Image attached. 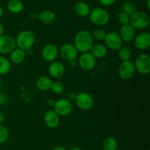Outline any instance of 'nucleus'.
I'll return each instance as SVG.
<instances>
[{"instance_id":"24","label":"nucleus","mask_w":150,"mask_h":150,"mask_svg":"<svg viewBox=\"0 0 150 150\" xmlns=\"http://www.w3.org/2000/svg\"><path fill=\"white\" fill-rule=\"evenodd\" d=\"M122 11L131 16L137 11V7L134 1L131 0H126L122 4Z\"/></svg>"},{"instance_id":"3","label":"nucleus","mask_w":150,"mask_h":150,"mask_svg":"<svg viewBox=\"0 0 150 150\" xmlns=\"http://www.w3.org/2000/svg\"><path fill=\"white\" fill-rule=\"evenodd\" d=\"M149 15L144 11H136L130 16V24L138 30H143L149 26Z\"/></svg>"},{"instance_id":"39","label":"nucleus","mask_w":150,"mask_h":150,"mask_svg":"<svg viewBox=\"0 0 150 150\" xmlns=\"http://www.w3.org/2000/svg\"><path fill=\"white\" fill-rule=\"evenodd\" d=\"M3 15H4V10H3V7L0 5V19L2 18Z\"/></svg>"},{"instance_id":"44","label":"nucleus","mask_w":150,"mask_h":150,"mask_svg":"<svg viewBox=\"0 0 150 150\" xmlns=\"http://www.w3.org/2000/svg\"><path fill=\"white\" fill-rule=\"evenodd\" d=\"M148 150H149V149H148Z\"/></svg>"},{"instance_id":"37","label":"nucleus","mask_w":150,"mask_h":150,"mask_svg":"<svg viewBox=\"0 0 150 150\" xmlns=\"http://www.w3.org/2000/svg\"><path fill=\"white\" fill-rule=\"evenodd\" d=\"M52 150H67V149L62 146H56V147H54Z\"/></svg>"},{"instance_id":"2","label":"nucleus","mask_w":150,"mask_h":150,"mask_svg":"<svg viewBox=\"0 0 150 150\" xmlns=\"http://www.w3.org/2000/svg\"><path fill=\"white\" fill-rule=\"evenodd\" d=\"M35 42V35L30 30H23L17 35L16 39V46L23 51H29Z\"/></svg>"},{"instance_id":"8","label":"nucleus","mask_w":150,"mask_h":150,"mask_svg":"<svg viewBox=\"0 0 150 150\" xmlns=\"http://www.w3.org/2000/svg\"><path fill=\"white\" fill-rule=\"evenodd\" d=\"M75 102H76V105L80 109L83 110V111H88V110L91 109L94 104L92 97L89 93L85 92L77 94Z\"/></svg>"},{"instance_id":"26","label":"nucleus","mask_w":150,"mask_h":150,"mask_svg":"<svg viewBox=\"0 0 150 150\" xmlns=\"http://www.w3.org/2000/svg\"><path fill=\"white\" fill-rule=\"evenodd\" d=\"M11 68L10 60L4 56H0V75H6Z\"/></svg>"},{"instance_id":"29","label":"nucleus","mask_w":150,"mask_h":150,"mask_svg":"<svg viewBox=\"0 0 150 150\" xmlns=\"http://www.w3.org/2000/svg\"><path fill=\"white\" fill-rule=\"evenodd\" d=\"M51 90L53 93L56 95H60L62 93L64 90V86L62 82L60 81H54L51 84Z\"/></svg>"},{"instance_id":"21","label":"nucleus","mask_w":150,"mask_h":150,"mask_svg":"<svg viewBox=\"0 0 150 150\" xmlns=\"http://www.w3.org/2000/svg\"><path fill=\"white\" fill-rule=\"evenodd\" d=\"M74 11L81 17H86L90 13V7L83 1H79L74 5Z\"/></svg>"},{"instance_id":"1","label":"nucleus","mask_w":150,"mask_h":150,"mask_svg":"<svg viewBox=\"0 0 150 150\" xmlns=\"http://www.w3.org/2000/svg\"><path fill=\"white\" fill-rule=\"evenodd\" d=\"M94 40L92 33L87 30H81L78 32L74 38V46L80 53L89 52L94 45Z\"/></svg>"},{"instance_id":"30","label":"nucleus","mask_w":150,"mask_h":150,"mask_svg":"<svg viewBox=\"0 0 150 150\" xmlns=\"http://www.w3.org/2000/svg\"><path fill=\"white\" fill-rule=\"evenodd\" d=\"M117 18H118L119 23L122 25V26L130 23V16H129L128 14H127V13H124L122 11H121L119 13Z\"/></svg>"},{"instance_id":"42","label":"nucleus","mask_w":150,"mask_h":150,"mask_svg":"<svg viewBox=\"0 0 150 150\" xmlns=\"http://www.w3.org/2000/svg\"><path fill=\"white\" fill-rule=\"evenodd\" d=\"M1 84H2V82H1V79H0V89H1Z\"/></svg>"},{"instance_id":"41","label":"nucleus","mask_w":150,"mask_h":150,"mask_svg":"<svg viewBox=\"0 0 150 150\" xmlns=\"http://www.w3.org/2000/svg\"><path fill=\"white\" fill-rule=\"evenodd\" d=\"M150 0H147V9L148 10H150Z\"/></svg>"},{"instance_id":"14","label":"nucleus","mask_w":150,"mask_h":150,"mask_svg":"<svg viewBox=\"0 0 150 150\" xmlns=\"http://www.w3.org/2000/svg\"><path fill=\"white\" fill-rule=\"evenodd\" d=\"M134 45L137 49L146 50L150 46V35L149 32H142L136 35L134 39Z\"/></svg>"},{"instance_id":"43","label":"nucleus","mask_w":150,"mask_h":150,"mask_svg":"<svg viewBox=\"0 0 150 150\" xmlns=\"http://www.w3.org/2000/svg\"><path fill=\"white\" fill-rule=\"evenodd\" d=\"M125 150H127V149H125Z\"/></svg>"},{"instance_id":"32","label":"nucleus","mask_w":150,"mask_h":150,"mask_svg":"<svg viewBox=\"0 0 150 150\" xmlns=\"http://www.w3.org/2000/svg\"><path fill=\"white\" fill-rule=\"evenodd\" d=\"M100 4L105 7H109L115 3L116 0H99Z\"/></svg>"},{"instance_id":"34","label":"nucleus","mask_w":150,"mask_h":150,"mask_svg":"<svg viewBox=\"0 0 150 150\" xmlns=\"http://www.w3.org/2000/svg\"><path fill=\"white\" fill-rule=\"evenodd\" d=\"M56 101L53 99H48L46 100V105L50 108H54V104H55Z\"/></svg>"},{"instance_id":"6","label":"nucleus","mask_w":150,"mask_h":150,"mask_svg":"<svg viewBox=\"0 0 150 150\" xmlns=\"http://www.w3.org/2000/svg\"><path fill=\"white\" fill-rule=\"evenodd\" d=\"M59 54L61 55L62 59L65 61L71 62L75 61L78 58L79 51L72 43H64L60 47Z\"/></svg>"},{"instance_id":"11","label":"nucleus","mask_w":150,"mask_h":150,"mask_svg":"<svg viewBox=\"0 0 150 150\" xmlns=\"http://www.w3.org/2000/svg\"><path fill=\"white\" fill-rule=\"evenodd\" d=\"M104 41H105V46L114 51H118L122 46V40L120 35L117 32H111L106 33Z\"/></svg>"},{"instance_id":"31","label":"nucleus","mask_w":150,"mask_h":150,"mask_svg":"<svg viewBox=\"0 0 150 150\" xmlns=\"http://www.w3.org/2000/svg\"><path fill=\"white\" fill-rule=\"evenodd\" d=\"M8 130L3 125H0V144L5 143L8 140Z\"/></svg>"},{"instance_id":"17","label":"nucleus","mask_w":150,"mask_h":150,"mask_svg":"<svg viewBox=\"0 0 150 150\" xmlns=\"http://www.w3.org/2000/svg\"><path fill=\"white\" fill-rule=\"evenodd\" d=\"M44 122H45V125L49 128H56L59 124V117L54 110H49L45 113Z\"/></svg>"},{"instance_id":"20","label":"nucleus","mask_w":150,"mask_h":150,"mask_svg":"<svg viewBox=\"0 0 150 150\" xmlns=\"http://www.w3.org/2000/svg\"><path fill=\"white\" fill-rule=\"evenodd\" d=\"M52 80L47 76H40L36 81V87L40 91H48L51 89Z\"/></svg>"},{"instance_id":"10","label":"nucleus","mask_w":150,"mask_h":150,"mask_svg":"<svg viewBox=\"0 0 150 150\" xmlns=\"http://www.w3.org/2000/svg\"><path fill=\"white\" fill-rule=\"evenodd\" d=\"M79 64L84 71H90L93 70L96 65V59L90 52L82 53L79 57Z\"/></svg>"},{"instance_id":"40","label":"nucleus","mask_w":150,"mask_h":150,"mask_svg":"<svg viewBox=\"0 0 150 150\" xmlns=\"http://www.w3.org/2000/svg\"><path fill=\"white\" fill-rule=\"evenodd\" d=\"M70 150H82L81 149L80 147H79V146H73V147L70 148Z\"/></svg>"},{"instance_id":"4","label":"nucleus","mask_w":150,"mask_h":150,"mask_svg":"<svg viewBox=\"0 0 150 150\" xmlns=\"http://www.w3.org/2000/svg\"><path fill=\"white\" fill-rule=\"evenodd\" d=\"M89 16L91 22L97 26H105L109 22V13L106 10L101 7H96L91 10Z\"/></svg>"},{"instance_id":"15","label":"nucleus","mask_w":150,"mask_h":150,"mask_svg":"<svg viewBox=\"0 0 150 150\" xmlns=\"http://www.w3.org/2000/svg\"><path fill=\"white\" fill-rule=\"evenodd\" d=\"M119 35H120L122 42H130L133 40H134L135 38H136V29L130 23L124 25L120 29Z\"/></svg>"},{"instance_id":"18","label":"nucleus","mask_w":150,"mask_h":150,"mask_svg":"<svg viewBox=\"0 0 150 150\" xmlns=\"http://www.w3.org/2000/svg\"><path fill=\"white\" fill-rule=\"evenodd\" d=\"M107 47L101 43L95 44L92 45L89 52L95 59H102L107 54Z\"/></svg>"},{"instance_id":"28","label":"nucleus","mask_w":150,"mask_h":150,"mask_svg":"<svg viewBox=\"0 0 150 150\" xmlns=\"http://www.w3.org/2000/svg\"><path fill=\"white\" fill-rule=\"evenodd\" d=\"M105 35H106L105 31L103 30V29H100V28L95 29L92 34L93 40H95L98 41L104 40V39H105Z\"/></svg>"},{"instance_id":"27","label":"nucleus","mask_w":150,"mask_h":150,"mask_svg":"<svg viewBox=\"0 0 150 150\" xmlns=\"http://www.w3.org/2000/svg\"><path fill=\"white\" fill-rule=\"evenodd\" d=\"M118 56L119 58L122 62L130 61L131 58V51L130 48L125 46H122L120 49L118 50Z\"/></svg>"},{"instance_id":"9","label":"nucleus","mask_w":150,"mask_h":150,"mask_svg":"<svg viewBox=\"0 0 150 150\" xmlns=\"http://www.w3.org/2000/svg\"><path fill=\"white\" fill-rule=\"evenodd\" d=\"M16 48V39L9 35L0 36V54L3 55L9 54Z\"/></svg>"},{"instance_id":"23","label":"nucleus","mask_w":150,"mask_h":150,"mask_svg":"<svg viewBox=\"0 0 150 150\" xmlns=\"http://www.w3.org/2000/svg\"><path fill=\"white\" fill-rule=\"evenodd\" d=\"M38 18L44 24H51L55 20V14L51 10H44L39 15Z\"/></svg>"},{"instance_id":"16","label":"nucleus","mask_w":150,"mask_h":150,"mask_svg":"<svg viewBox=\"0 0 150 150\" xmlns=\"http://www.w3.org/2000/svg\"><path fill=\"white\" fill-rule=\"evenodd\" d=\"M48 73L51 77L54 79H60L65 73V67L61 62L54 61L50 64Z\"/></svg>"},{"instance_id":"38","label":"nucleus","mask_w":150,"mask_h":150,"mask_svg":"<svg viewBox=\"0 0 150 150\" xmlns=\"http://www.w3.org/2000/svg\"><path fill=\"white\" fill-rule=\"evenodd\" d=\"M3 34H4V26L0 23V36L3 35Z\"/></svg>"},{"instance_id":"33","label":"nucleus","mask_w":150,"mask_h":150,"mask_svg":"<svg viewBox=\"0 0 150 150\" xmlns=\"http://www.w3.org/2000/svg\"><path fill=\"white\" fill-rule=\"evenodd\" d=\"M76 96H77V94L74 93V92H70L68 95V98L67 99L71 102V101H75L76 100Z\"/></svg>"},{"instance_id":"13","label":"nucleus","mask_w":150,"mask_h":150,"mask_svg":"<svg viewBox=\"0 0 150 150\" xmlns=\"http://www.w3.org/2000/svg\"><path fill=\"white\" fill-rule=\"evenodd\" d=\"M59 55V49L56 45L48 43L43 47L42 50V57L46 62H53L56 61Z\"/></svg>"},{"instance_id":"36","label":"nucleus","mask_w":150,"mask_h":150,"mask_svg":"<svg viewBox=\"0 0 150 150\" xmlns=\"http://www.w3.org/2000/svg\"><path fill=\"white\" fill-rule=\"evenodd\" d=\"M4 121V116L2 113L0 112V125H2Z\"/></svg>"},{"instance_id":"5","label":"nucleus","mask_w":150,"mask_h":150,"mask_svg":"<svg viewBox=\"0 0 150 150\" xmlns=\"http://www.w3.org/2000/svg\"><path fill=\"white\" fill-rule=\"evenodd\" d=\"M135 69L140 74L146 75L150 72V57L146 54H141L135 59Z\"/></svg>"},{"instance_id":"19","label":"nucleus","mask_w":150,"mask_h":150,"mask_svg":"<svg viewBox=\"0 0 150 150\" xmlns=\"http://www.w3.org/2000/svg\"><path fill=\"white\" fill-rule=\"evenodd\" d=\"M26 51L20 49V48H15L11 53H10V61L16 64H21L26 59Z\"/></svg>"},{"instance_id":"22","label":"nucleus","mask_w":150,"mask_h":150,"mask_svg":"<svg viewBox=\"0 0 150 150\" xmlns=\"http://www.w3.org/2000/svg\"><path fill=\"white\" fill-rule=\"evenodd\" d=\"M7 9L10 13L18 14L23 10V4L21 0H10L7 4Z\"/></svg>"},{"instance_id":"25","label":"nucleus","mask_w":150,"mask_h":150,"mask_svg":"<svg viewBox=\"0 0 150 150\" xmlns=\"http://www.w3.org/2000/svg\"><path fill=\"white\" fill-rule=\"evenodd\" d=\"M118 147V143L115 138L112 136L107 137L103 143V150H117Z\"/></svg>"},{"instance_id":"12","label":"nucleus","mask_w":150,"mask_h":150,"mask_svg":"<svg viewBox=\"0 0 150 150\" xmlns=\"http://www.w3.org/2000/svg\"><path fill=\"white\" fill-rule=\"evenodd\" d=\"M136 72L134 63L131 61L122 62L119 67L118 73L121 79L124 80L131 79Z\"/></svg>"},{"instance_id":"7","label":"nucleus","mask_w":150,"mask_h":150,"mask_svg":"<svg viewBox=\"0 0 150 150\" xmlns=\"http://www.w3.org/2000/svg\"><path fill=\"white\" fill-rule=\"evenodd\" d=\"M73 110L72 103L67 98H61L55 102L54 111L59 115V117H65Z\"/></svg>"},{"instance_id":"35","label":"nucleus","mask_w":150,"mask_h":150,"mask_svg":"<svg viewBox=\"0 0 150 150\" xmlns=\"http://www.w3.org/2000/svg\"><path fill=\"white\" fill-rule=\"evenodd\" d=\"M7 101V98H6L5 95L3 93H0V105L4 104Z\"/></svg>"}]
</instances>
